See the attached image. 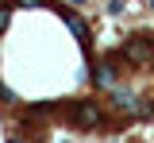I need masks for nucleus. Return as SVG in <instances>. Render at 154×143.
<instances>
[{"label":"nucleus","mask_w":154,"mask_h":143,"mask_svg":"<svg viewBox=\"0 0 154 143\" xmlns=\"http://www.w3.org/2000/svg\"><path fill=\"white\" fill-rule=\"evenodd\" d=\"M123 8H127V0H108V12H112V16H119Z\"/></svg>","instance_id":"nucleus-1"},{"label":"nucleus","mask_w":154,"mask_h":143,"mask_svg":"<svg viewBox=\"0 0 154 143\" xmlns=\"http://www.w3.org/2000/svg\"><path fill=\"white\" fill-rule=\"evenodd\" d=\"M8 16H12V8H8V4H0V27L8 23Z\"/></svg>","instance_id":"nucleus-2"},{"label":"nucleus","mask_w":154,"mask_h":143,"mask_svg":"<svg viewBox=\"0 0 154 143\" xmlns=\"http://www.w3.org/2000/svg\"><path fill=\"white\" fill-rule=\"evenodd\" d=\"M73 4H89V0H73Z\"/></svg>","instance_id":"nucleus-3"},{"label":"nucleus","mask_w":154,"mask_h":143,"mask_svg":"<svg viewBox=\"0 0 154 143\" xmlns=\"http://www.w3.org/2000/svg\"><path fill=\"white\" fill-rule=\"evenodd\" d=\"M150 8H154V0H150Z\"/></svg>","instance_id":"nucleus-4"}]
</instances>
